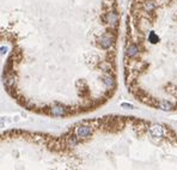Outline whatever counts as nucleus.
I'll use <instances>...</instances> for the list:
<instances>
[{"instance_id":"10","label":"nucleus","mask_w":177,"mask_h":170,"mask_svg":"<svg viewBox=\"0 0 177 170\" xmlns=\"http://www.w3.org/2000/svg\"><path fill=\"white\" fill-rule=\"evenodd\" d=\"M122 107H123V108H129V109H133V108H134L132 104H127V103H123Z\"/></svg>"},{"instance_id":"5","label":"nucleus","mask_w":177,"mask_h":170,"mask_svg":"<svg viewBox=\"0 0 177 170\" xmlns=\"http://www.w3.org/2000/svg\"><path fill=\"white\" fill-rule=\"evenodd\" d=\"M106 21H108V23H109L110 25L116 27L117 23H119V17H117L116 12H110V13H108V16H106Z\"/></svg>"},{"instance_id":"3","label":"nucleus","mask_w":177,"mask_h":170,"mask_svg":"<svg viewBox=\"0 0 177 170\" xmlns=\"http://www.w3.org/2000/svg\"><path fill=\"white\" fill-rule=\"evenodd\" d=\"M150 133L151 136H154V138H160L164 133V130L160 125H153L151 128H150Z\"/></svg>"},{"instance_id":"9","label":"nucleus","mask_w":177,"mask_h":170,"mask_svg":"<svg viewBox=\"0 0 177 170\" xmlns=\"http://www.w3.org/2000/svg\"><path fill=\"white\" fill-rule=\"evenodd\" d=\"M150 40H151V41L154 43V41H158V36H156V35L152 33V34L150 35Z\"/></svg>"},{"instance_id":"7","label":"nucleus","mask_w":177,"mask_h":170,"mask_svg":"<svg viewBox=\"0 0 177 170\" xmlns=\"http://www.w3.org/2000/svg\"><path fill=\"white\" fill-rule=\"evenodd\" d=\"M154 7H156V5H154V2H153L152 0H148V1L145 2V10H146V11L151 12V11L154 10Z\"/></svg>"},{"instance_id":"1","label":"nucleus","mask_w":177,"mask_h":170,"mask_svg":"<svg viewBox=\"0 0 177 170\" xmlns=\"http://www.w3.org/2000/svg\"><path fill=\"white\" fill-rule=\"evenodd\" d=\"M92 133V130L87 126H81L77 130V136L78 138H87V136H91Z\"/></svg>"},{"instance_id":"6","label":"nucleus","mask_w":177,"mask_h":170,"mask_svg":"<svg viewBox=\"0 0 177 170\" xmlns=\"http://www.w3.org/2000/svg\"><path fill=\"white\" fill-rule=\"evenodd\" d=\"M157 107H158L159 109H162V110H165V111H168V110H171V109L174 108V105H172L171 103L169 102V101H165V100H163V101H159V102L157 103Z\"/></svg>"},{"instance_id":"8","label":"nucleus","mask_w":177,"mask_h":170,"mask_svg":"<svg viewBox=\"0 0 177 170\" xmlns=\"http://www.w3.org/2000/svg\"><path fill=\"white\" fill-rule=\"evenodd\" d=\"M104 84H106L108 88H114V84H115L114 78H112V77H110V75L106 77V79H104Z\"/></svg>"},{"instance_id":"2","label":"nucleus","mask_w":177,"mask_h":170,"mask_svg":"<svg viewBox=\"0 0 177 170\" xmlns=\"http://www.w3.org/2000/svg\"><path fill=\"white\" fill-rule=\"evenodd\" d=\"M114 42V37L110 34H104L101 37V46L103 48H109Z\"/></svg>"},{"instance_id":"4","label":"nucleus","mask_w":177,"mask_h":170,"mask_svg":"<svg viewBox=\"0 0 177 170\" xmlns=\"http://www.w3.org/2000/svg\"><path fill=\"white\" fill-rule=\"evenodd\" d=\"M126 53L129 58H135L139 54V48H138L137 44H129L126 49Z\"/></svg>"}]
</instances>
